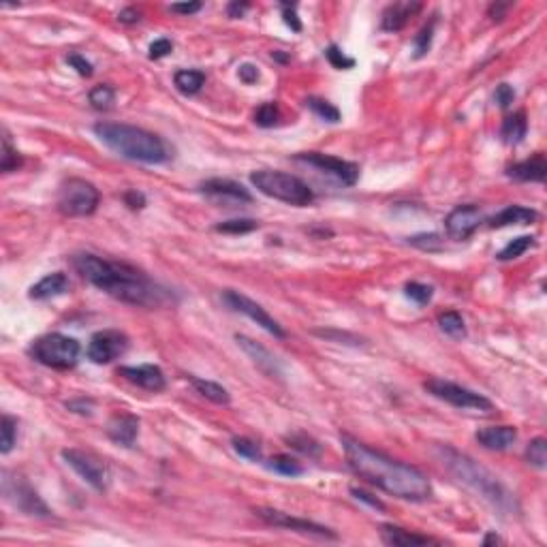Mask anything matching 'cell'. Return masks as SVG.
Returning a JSON list of instances; mask_svg holds the SVG:
<instances>
[{"mask_svg": "<svg viewBox=\"0 0 547 547\" xmlns=\"http://www.w3.org/2000/svg\"><path fill=\"white\" fill-rule=\"evenodd\" d=\"M340 443L344 447V455L351 470L357 477L366 479L368 484L410 502H424L432 496L430 479L419 468L372 449L348 434L340 436Z\"/></svg>", "mask_w": 547, "mask_h": 547, "instance_id": "obj_1", "label": "cell"}, {"mask_svg": "<svg viewBox=\"0 0 547 547\" xmlns=\"http://www.w3.org/2000/svg\"><path fill=\"white\" fill-rule=\"evenodd\" d=\"M73 268L83 280L124 304L155 308V306L173 301L167 287H161L159 282L128 263L107 261L92 252H79L73 257Z\"/></svg>", "mask_w": 547, "mask_h": 547, "instance_id": "obj_2", "label": "cell"}, {"mask_svg": "<svg viewBox=\"0 0 547 547\" xmlns=\"http://www.w3.org/2000/svg\"><path fill=\"white\" fill-rule=\"evenodd\" d=\"M436 455H439L443 468L462 486L473 490L477 496L484 498L492 509H496L500 515H515L519 511L515 496L500 484L498 477L492 475L486 466L466 453H459L457 449L449 445H439L436 447Z\"/></svg>", "mask_w": 547, "mask_h": 547, "instance_id": "obj_3", "label": "cell"}, {"mask_svg": "<svg viewBox=\"0 0 547 547\" xmlns=\"http://www.w3.org/2000/svg\"><path fill=\"white\" fill-rule=\"evenodd\" d=\"M95 133L109 150H114L122 159L135 163L163 165L173 157L165 139L139 126L122 122H97Z\"/></svg>", "mask_w": 547, "mask_h": 547, "instance_id": "obj_4", "label": "cell"}, {"mask_svg": "<svg viewBox=\"0 0 547 547\" xmlns=\"http://www.w3.org/2000/svg\"><path fill=\"white\" fill-rule=\"evenodd\" d=\"M250 182L259 192H263L282 203L295 206V208L310 206L315 201L312 188L304 180H299L297 176H291V173L276 171V169H261V171L250 173Z\"/></svg>", "mask_w": 547, "mask_h": 547, "instance_id": "obj_5", "label": "cell"}, {"mask_svg": "<svg viewBox=\"0 0 547 547\" xmlns=\"http://www.w3.org/2000/svg\"><path fill=\"white\" fill-rule=\"evenodd\" d=\"M28 353L41 366H48L54 370H69V368H75V364L79 361L81 346L71 336L46 334L32 342Z\"/></svg>", "mask_w": 547, "mask_h": 547, "instance_id": "obj_6", "label": "cell"}, {"mask_svg": "<svg viewBox=\"0 0 547 547\" xmlns=\"http://www.w3.org/2000/svg\"><path fill=\"white\" fill-rule=\"evenodd\" d=\"M101 201L99 188L81 178H69L60 184L58 190V210L64 216L79 218V216H90L97 212Z\"/></svg>", "mask_w": 547, "mask_h": 547, "instance_id": "obj_7", "label": "cell"}, {"mask_svg": "<svg viewBox=\"0 0 547 547\" xmlns=\"http://www.w3.org/2000/svg\"><path fill=\"white\" fill-rule=\"evenodd\" d=\"M0 484H3L5 500L11 502L17 511L32 515V517H50L52 515L50 507L43 502V498L37 494V490L28 484L24 477H19L11 470H3Z\"/></svg>", "mask_w": 547, "mask_h": 547, "instance_id": "obj_8", "label": "cell"}, {"mask_svg": "<svg viewBox=\"0 0 547 547\" xmlns=\"http://www.w3.org/2000/svg\"><path fill=\"white\" fill-rule=\"evenodd\" d=\"M426 391L432 393L434 398H439L455 408H462V410H479V412H490L494 410V404L486 398L481 396L477 391H470L462 385L457 383H451V381H443V379H430L424 383Z\"/></svg>", "mask_w": 547, "mask_h": 547, "instance_id": "obj_9", "label": "cell"}, {"mask_svg": "<svg viewBox=\"0 0 547 547\" xmlns=\"http://www.w3.org/2000/svg\"><path fill=\"white\" fill-rule=\"evenodd\" d=\"M62 457L67 459V464L86 481L88 486H92L97 492H105L109 488V481H112V473H109L107 464L101 457H97L90 451H81V449H64Z\"/></svg>", "mask_w": 547, "mask_h": 547, "instance_id": "obj_10", "label": "cell"}, {"mask_svg": "<svg viewBox=\"0 0 547 547\" xmlns=\"http://www.w3.org/2000/svg\"><path fill=\"white\" fill-rule=\"evenodd\" d=\"M293 161L310 165L323 173H330V176H334L344 186H353L359 178V167L355 163H348L330 155H321V152H304V155H297Z\"/></svg>", "mask_w": 547, "mask_h": 547, "instance_id": "obj_11", "label": "cell"}, {"mask_svg": "<svg viewBox=\"0 0 547 547\" xmlns=\"http://www.w3.org/2000/svg\"><path fill=\"white\" fill-rule=\"evenodd\" d=\"M126 348H128L126 334L118 330H101L88 342V359L99 366L112 364L126 353Z\"/></svg>", "mask_w": 547, "mask_h": 547, "instance_id": "obj_12", "label": "cell"}, {"mask_svg": "<svg viewBox=\"0 0 547 547\" xmlns=\"http://www.w3.org/2000/svg\"><path fill=\"white\" fill-rule=\"evenodd\" d=\"M255 513L263 519L266 524L276 526V528H287V530H293V533L312 535V537H321V539H338V535L332 528L321 526V524L310 521V519L293 517L291 513H282V511H276V509H257Z\"/></svg>", "mask_w": 547, "mask_h": 547, "instance_id": "obj_13", "label": "cell"}, {"mask_svg": "<svg viewBox=\"0 0 547 547\" xmlns=\"http://www.w3.org/2000/svg\"><path fill=\"white\" fill-rule=\"evenodd\" d=\"M225 301L229 304V308H233L235 312H242L246 315L250 321H255L257 325H261L268 334L276 336V338H284L287 334H284V330L278 325L276 319H272L266 308H261V306L257 301H252L250 297L242 295V293H237V291H225Z\"/></svg>", "mask_w": 547, "mask_h": 547, "instance_id": "obj_14", "label": "cell"}, {"mask_svg": "<svg viewBox=\"0 0 547 547\" xmlns=\"http://www.w3.org/2000/svg\"><path fill=\"white\" fill-rule=\"evenodd\" d=\"M484 212H481L477 206L468 203V206H457L455 210H451L445 218V231L451 239H457V242H462V239H468L477 229L479 225L484 223Z\"/></svg>", "mask_w": 547, "mask_h": 547, "instance_id": "obj_15", "label": "cell"}, {"mask_svg": "<svg viewBox=\"0 0 547 547\" xmlns=\"http://www.w3.org/2000/svg\"><path fill=\"white\" fill-rule=\"evenodd\" d=\"M201 195H206L208 199L216 201V203H225V206H242V203H250L252 195L233 180H223V178H214L208 180L199 186Z\"/></svg>", "mask_w": 547, "mask_h": 547, "instance_id": "obj_16", "label": "cell"}, {"mask_svg": "<svg viewBox=\"0 0 547 547\" xmlns=\"http://www.w3.org/2000/svg\"><path fill=\"white\" fill-rule=\"evenodd\" d=\"M118 375L124 377L128 383H133L146 391H163L167 387L163 370L155 364H141V366H122Z\"/></svg>", "mask_w": 547, "mask_h": 547, "instance_id": "obj_17", "label": "cell"}, {"mask_svg": "<svg viewBox=\"0 0 547 547\" xmlns=\"http://www.w3.org/2000/svg\"><path fill=\"white\" fill-rule=\"evenodd\" d=\"M235 342H237V346H242V351L255 361V366L263 372L266 377H270V379H280L282 377V368H280L278 359L268 351L263 344H259L252 338L239 336V334L235 336Z\"/></svg>", "mask_w": 547, "mask_h": 547, "instance_id": "obj_18", "label": "cell"}, {"mask_svg": "<svg viewBox=\"0 0 547 547\" xmlns=\"http://www.w3.org/2000/svg\"><path fill=\"white\" fill-rule=\"evenodd\" d=\"M139 434V419L130 412H118L107 421V436L116 445L133 447Z\"/></svg>", "mask_w": 547, "mask_h": 547, "instance_id": "obj_19", "label": "cell"}, {"mask_svg": "<svg viewBox=\"0 0 547 547\" xmlns=\"http://www.w3.org/2000/svg\"><path fill=\"white\" fill-rule=\"evenodd\" d=\"M481 447L490 451H507L517 441V430L513 426H490L475 434Z\"/></svg>", "mask_w": 547, "mask_h": 547, "instance_id": "obj_20", "label": "cell"}, {"mask_svg": "<svg viewBox=\"0 0 547 547\" xmlns=\"http://www.w3.org/2000/svg\"><path fill=\"white\" fill-rule=\"evenodd\" d=\"M419 11H421V3H393L383 11L381 28L385 32H398L408 24L410 17H415Z\"/></svg>", "mask_w": 547, "mask_h": 547, "instance_id": "obj_21", "label": "cell"}, {"mask_svg": "<svg viewBox=\"0 0 547 547\" xmlns=\"http://www.w3.org/2000/svg\"><path fill=\"white\" fill-rule=\"evenodd\" d=\"M71 282L67 278V274L62 272H54V274H48L46 278H41L37 284L30 287V299H37V301H46V299H54V297H60L69 291Z\"/></svg>", "mask_w": 547, "mask_h": 547, "instance_id": "obj_22", "label": "cell"}, {"mask_svg": "<svg viewBox=\"0 0 547 547\" xmlns=\"http://www.w3.org/2000/svg\"><path fill=\"white\" fill-rule=\"evenodd\" d=\"M547 173V161L543 152H537L533 159L515 163L507 169V176L517 182H543Z\"/></svg>", "mask_w": 547, "mask_h": 547, "instance_id": "obj_23", "label": "cell"}, {"mask_svg": "<svg viewBox=\"0 0 547 547\" xmlns=\"http://www.w3.org/2000/svg\"><path fill=\"white\" fill-rule=\"evenodd\" d=\"M539 218V214L533 208H524V206H507L505 210H500L496 216L490 218V227L500 229V227H509V225H530Z\"/></svg>", "mask_w": 547, "mask_h": 547, "instance_id": "obj_24", "label": "cell"}, {"mask_svg": "<svg viewBox=\"0 0 547 547\" xmlns=\"http://www.w3.org/2000/svg\"><path fill=\"white\" fill-rule=\"evenodd\" d=\"M381 539L383 543L387 545H393V547H410V545H428V543H439L432 537H426V535H417V533H410L406 528H400V526H391V524H385L381 528Z\"/></svg>", "mask_w": 547, "mask_h": 547, "instance_id": "obj_25", "label": "cell"}, {"mask_svg": "<svg viewBox=\"0 0 547 547\" xmlns=\"http://www.w3.org/2000/svg\"><path fill=\"white\" fill-rule=\"evenodd\" d=\"M528 133V120H526V114L524 112H515L513 116L505 118L502 122V128H500V137L505 143L509 146H517L524 141Z\"/></svg>", "mask_w": 547, "mask_h": 547, "instance_id": "obj_26", "label": "cell"}, {"mask_svg": "<svg viewBox=\"0 0 547 547\" xmlns=\"http://www.w3.org/2000/svg\"><path fill=\"white\" fill-rule=\"evenodd\" d=\"M190 385L195 387V391L199 393V396H203L206 400H210V402H214V404H229V402H231L229 391H227L223 385L214 383V381H206V379L190 377Z\"/></svg>", "mask_w": 547, "mask_h": 547, "instance_id": "obj_27", "label": "cell"}, {"mask_svg": "<svg viewBox=\"0 0 547 547\" xmlns=\"http://www.w3.org/2000/svg\"><path fill=\"white\" fill-rule=\"evenodd\" d=\"M173 83H176V88L182 92V95H197L206 83V73L203 71H197V69H184V71H178L173 75Z\"/></svg>", "mask_w": 547, "mask_h": 547, "instance_id": "obj_28", "label": "cell"}, {"mask_svg": "<svg viewBox=\"0 0 547 547\" xmlns=\"http://www.w3.org/2000/svg\"><path fill=\"white\" fill-rule=\"evenodd\" d=\"M439 327L451 338L455 340H462L466 338V325H464V319L459 317L455 310H449V312H443L439 317Z\"/></svg>", "mask_w": 547, "mask_h": 547, "instance_id": "obj_29", "label": "cell"}, {"mask_svg": "<svg viewBox=\"0 0 547 547\" xmlns=\"http://www.w3.org/2000/svg\"><path fill=\"white\" fill-rule=\"evenodd\" d=\"M268 468L284 477H299L304 473V466L291 455H274L268 462Z\"/></svg>", "mask_w": 547, "mask_h": 547, "instance_id": "obj_30", "label": "cell"}, {"mask_svg": "<svg viewBox=\"0 0 547 547\" xmlns=\"http://www.w3.org/2000/svg\"><path fill=\"white\" fill-rule=\"evenodd\" d=\"M88 101L97 112H109L116 103V90L112 86H97V88L90 90Z\"/></svg>", "mask_w": 547, "mask_h": 547, "instance_id": "obj_31", "label": "cell"}, {"mask_svg": "<svg viewBox=\"0 0 547 547\" xmlns=\"http://www.w3.org/2000/svg\"><path fill=\"white\" fill-rule=\"evenodd\" d=\"M530 246H535V237H533V235H519V237L513 239V242H509L505 248H502V250L496 255V259H498V261H511V259H517V257H521L524 252H526Z\"/></svg>", "mask_w": 547, "mask_h": 547, "instance_id": "obj_32", "label": "cell"}, {"mask_svg": "<svg viewBox=\"0 0 547 547\" xmlns=\"http://www.w3.org/2000/svg\"><path fill=\"white\" fill-rule=\"evenodd\" d=\"M306 105H308L312 112L321 118V120H325V122H332V124H336V122H340V112H338V107H334L330 101H325V99H317V97H308L306 99Z\"/></svg>", "mask_w": 547, "mask_h": 547, "instance_id": "obj_33", "label": "cell"}, {"mask_svg": "<svg viewBox=\"0 0 547 547\" xmlns=\"http://www.w3.org/2000/svg\"><path fill=\"white\" fill-rule=\"evenodd\" d=\"M526 459H528V464L543 470L547 466V441L543 439V436H537V439H533L526 447Z\"/></svg>", "mask_w": 547, "mask_h": 547, "instance_id": "obj_34", "label": "cell"}, {"mask_svg": "<svg viewBox=\"0 0 547 547\" xmlns=\"http://www.w3.org/2000/svg\"><path fill=\"white\" fill-rule=\"evenodd\" d=\"M21 167V157L19 152L11 146V139H9V133L5 130L3 133V157H0V169L5 173H11V171H17Z\"/></svg>", "mask_w": 547, "mask_h": 547, "instance_id": "obj_35", "label": "cell"}, {"mask_svg": "<svg viewBox=\"0 0 547 547\" xmlns=\"http://www.w3.org/2000/svg\"><path fill=\"white\" fill-rule=\"evenodd\" d=\"M0 432H3V439H0V453L7 455L15 447L17 441V421L9 415H3V421H0Z\"/></svg>", "mask_w": 547, "mask_h": 547, "instance_id": "obj_36", "label": "cell"}, {"mask_svg": "<svg viewBox=\"0 0 547 547\" xmlns=\"http://www.w3.org/2000/svg\"><path fill=\"white\" fill-rule=\"evenodd\" d=\"M259 229V223L252 218H233V221H225L221 225H216V231L221 233H231V235H242Z\"/></svg>", "mask_w": 547, "mask_h": 547, "instance_id": "obj_37", "label": "cell"}, {"mask_svg": "<svg viewBox=\"0 0 547 547\" xmlns=\"http://www.w3.org/2000/svg\"><path fill=\"white\" fill-rule=\"evenodd\" d=\"M287 441H289V445L293 449L301 451L304 455H310V457H319L321 455V445L315 439H310L308 434H293V436H289Z\"/></svg>", "mask_w": 547, "mask_h": 547, "instance_id": "obj_38", "label": "cell"}, {"mask_svg": "<svg viewBox=\"0 0 547 547\" xmlns=\"http://www.w3.org/2000/svg\"><path fill=\"white\" fill-rule=\"evenodd\" d=\"M280 120V109L276 103H263L261 105L257 112H255V122L259 126H263V128H272L276 126Z\"/></svg>", "mask_w": 547, "mask_h": 547, "instance_id": "obj_39", "label": "cell"}, {"mask_svg": "<svg viewBox=\"0 0 547 547\" xmlns=\"http://www.w3.org/2000/svg\"><path fill=\"white\" fill-rule=\"evenodd\" d=\"M434 24H436V19H432L430 24H426L419 34L415 37V58H424L430 48H432V39H434Z\"/></svg>", "mask_w": 547, "mask_h": 547, "instance_id": "obj_40", "label": "cell"}, {"mask_svg": "<svg viewBox=\"0 0 547 547\" xmlns=\"http://www.w3.org/2000/svg\"><path fill=\"white\" fill-rule=\"evenodd\" d=\"M404 293L408 299H412L415 304H419V306H426L432 301V287H428V284H421V282H408L406 287H404Z\"/></svg>", "mask_w": 547, "mask_h": 547, "instance_id": "obj_41", "label": "cell"}, {"mask_svg": "<svg viewBox=\"0 0 547 547\" xmlns=\"http://www.w3.org/2000/svg\"><path fill=\"white\" fill-rule=\"evenodd\" d=\"M233 449L242 457L252 459V462H259V459H261V447L255 441L244 439V436H235V439H233Z\"/></svg>", "mask_w": 547, "mask_h": 547, "instance_id": "obj_42", "label": "cell"}, {"mask_svg": "<svg viewBox=\"0 0 547 547\" xmlns=\"http://www.w3.org/2000/svg\"><path fill=\"white\" fill-rule=\"evenodd\" d=\"M325 56L330 60L332 67L340 69V71H346V69H353L355 67V58H348L338 46H330L325 50Z\"/></svg>", "mask_w": 547, "mask_h": 547, "instance_id": "obj_43", "label": "cell"}, {"mask_svg": "<svg viewBox=\"0 0 547 547\" xmlns=\"http://www.w3.org/2000/svg\"><path fill=\"white\" fill-rule=\"evenodd\" d=\"M408 244L417 246L421 250H441L443 248V239L436 233H421V235L408 237Z\"/></svg>", "mask_w": 547, "mask_h": 547, "instance_id": "obj_44", "label": "cell"}, {"mask_svg": "<svg viewBox=\"0 0 547 547\" xmlns=\"http://www.w3.org/2000/svg\"><path fill=\"white\" fill-rule=\"evenodd\" d=\"M173 52V43L169 39H157L155 43H150V50H148V56L152 60H161L165 56H169Z\"/></svg>", "mask_w": 547, "mask_h": 547, "instance_id": "obj_45", "label": "cell"}, {"mask_svg": "<svg viewBox=\"0 0 547 547\" xmlns=\"http://www.w3.org/2000/svg\"><path fill=\"white\" fill-rule=\"evenodd\" d=\"M494 101L498 103V107L507 109L515 101V90L511 88L509 83H500L498 88H496V92H494Z\"/></svg>", "mask_w": 547, "mask_h": 547, "instance_id": "obj_46", "label": "cell"}, {"mask_svg": "<svg viewBox=\"0 0 547 547\" xmlns=\"http://www.w3.org/2000/svg\"><path fill=\"white\" fill-rule=\"evenodd\" d=\"M67 62L71 64V67L81 75V77H90L92 73H95V69H92V64L86 60L83 56H79V54H71V56H67Z\"/></svg>", "mask_w": 547, "mask_h": 547, "instance_id": "obj_47", "label": "cell"}, {"mask_svg": "<svg viewBox=\"0 0 547 547\" xmlns=\"http://www.w3.org/2000/svg\"><path fill=\"white\" fill-rule=\"evenodd\" d=\"M295 9H297L295 5H282V17H284V24H287L293 32H299L301 30V21H299Z\"/></svg>", "mask_w": 547, "mask_h": 547, "instance_id": "obj_48", "label": "cell"}, {"mask_svg": "<svg viewBox=\"0 0 547 547\" xmlns=\"http://www.w3.org/2000/svg\"><path fill=\"white\" fill-rule=\"evenodd\" d=\"M351 494L357 498V500H361V502H366V505H370L372 509H379V511H387V507L383 505V502L377 498V496H372L370 492H366V490H359V488H351Z\"/></svg>", "mask_w": 547, "mask_h": 547, "instance_id": "obj_49", "label": "cell"}, {"mask_svg": "<svg viewBox=\"0 0 547 547\" xmlns=\"http://www.w3.org/2000/svg\"><path fill=\"white\" fill-rule=\"evenodd\" d=\"M237 75H239V79H242L244 83H255L259 79V69L255 67V64L246 62V64H242V67H239Z\"/></svg>", "mask_w": 547, "mask_h": 547, "instance_id": "obj_50", "label": "cell"}, {"mask_svg": "<svg viewBox=\"0 0 547 547\" xmlns=\"http://www.w3.org/2000/svg\"><path fill=\"white\" fill-rule=\"evenodd\" d=\"M92 406H95V402L92 400H86V398L67 402V408L73 410V412H79V415H90L92 412Z\"/></svg>", "mask_w": 547, "mask_h": 547, "instance_id": "obj_51", "label": "cell"}, {"mask_svg": "<svg viewBox=\"0 0 547 547\" xmlns=\"http://www.w3.org/2000/svg\"><path fill=\"white\" fill-rule=\"evenodd\" d=\"M124 203L128 208H133V210H141L146 206V197L141 192H137V190H128L124 195Z\"/></svg>", "mask_w": 547, "mask_h": 547, "instance_id": "obj_52", "label": "cell"}, {"mask_svg": "<svg viewBox=\"0 0 547 547\" xmlns=\"http://www.w3.org/2000/svg\"><path fill=\"white\" fill-rule=\"evenodd\" d=\"M509 9H511V3H494V5H490L488 15L492 17V21H500L502 17L507 15Z\"/></svg>", "mask_w": 547, "mask_h": 547, "instance_id": "obj_53", "label": "cell"}, {"mask_svg": "<svg viewBox=\"0 0 547 547\" xmlns=\"http://www.w3.org/2000/svg\"><path fill=\"white\" fill-rule=\"evenodd\" d=\"M201 3H178V5H171V11L173 13H180V15H192L197 11H201Z\"/></svg>", "mask_w": 547, "mask_h": 547, "instance_id": "obj_54", "label": "cell"}, {"mask_svg": "<svg viewBox=\"0 0 547 547\" xmlns=\"http://www.w3.org/2000/svg\"><path fill=\"white\" fill-rule=\"evenodd\" d=\"M118 19L122 21V24H137V21L141 19V13L133 7H128V9H122Z\"/></svg>", "mask_w": 547, "mask_h": 547, "instance_id": "obj_55", "label": "cell"}, {"mask_svg": "<svg viewBox=\"0 0 547 547\" xmlns=\"http://www.w3.org/2000/svg\"><path fill=\"white\" fill-rule=\"evenodd\" d=\"M246 9H248V3H231L227 7V13H229V17H242Z\"/></svg>", "mask_w": 547, "mask_h": 547, "instance_id": "obj_56", "label": "cell"}, {"mask_svg": "<svg viewBox=\"0 0 547 547\" xmlns=\"http://www.w3.org/2000/svg\"><path fill=\"white\" fill-rule=\"evenodd\" d=\"M490 543H502V539L498 537V535H494V533H490L486 539H484V545H490Z\"/></svg>", "mask_w": 547, "mask_h": 547, "instance_id": "obj_57", "label": "cell"}]
</instances>
